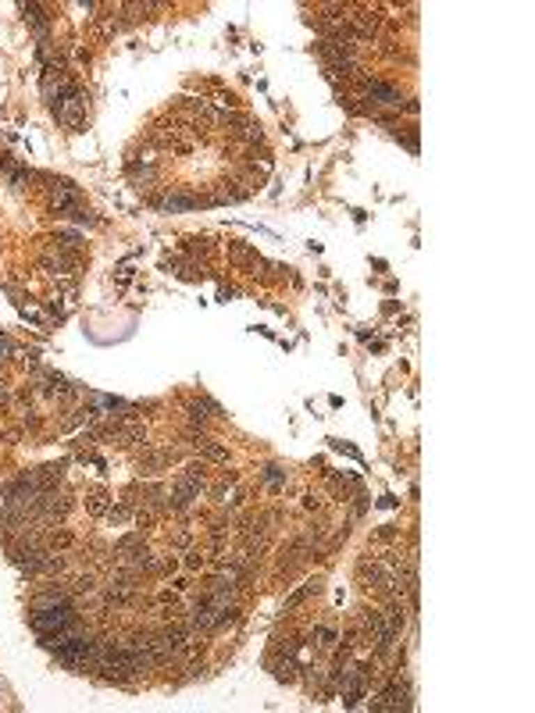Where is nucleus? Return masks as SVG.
<instances>
[{
    "mask_svg": "<svg viewBox=\"0 0 535 713\" xmlns=\"http://www.w3.org/2000/svg\"><path fill=\"white\" fill-rule=\"evenodd\" d=\"M50 203L57 207V211H79V193H75V186H72V182H57Z\"/></svg>",
    "mask_w": 535,
    "mask_h": 713,
    "instance_id": "obj_4",
    "label": "nucleus"
},
{
    "mask_svg": "<svg viewBox=\"0 0 535 713\" xmlns=\"http://www.w3.org/2000/svg\"><path fill=\"white\" fill-rule=\"evenodd\" d=\"M86 503H89V510H93V514H104V510H107V496H104V492H93Z\"/></svg>",
    "mask_w": 535,
    "mask_h": 713,
    "instance_id": "obj_7",
    "label": "nucleus"
},
{
    "mask_svg": "<svg viewBox=\"0 0 535 713\" xmlns=\"http://www.w3.org/2000/svg\"><path fill=\"white\" fill-rule=\"evenodd\" d=\"M54 111H57V118H61V122L75 132L79 125H82V118H86V97L79 93V89H72L68 97H61L54 104Z\"/></svg>",
    "mask_w": 535,
    "mask_h": 713,
    "instance_id": "obj_2",
    "label": "nucleus"
},
{
    "mask_svg": "<svg viewBox=\"0 0 535 713\" xmlns=\"http://www.w3.org/2000/svg\"><path fill=\"white\" fill-rule=\"evenodd\" d=\"M72 624H75V617H72L68 603H61V606H43V610L33 617V628H36L40 635H57V632L72 628Z\"/></svg>",
    "mask_w": 535,
    "mask_h": 713,
    "instance_id": "obj_1",
    "label": "nucleus"
},
{
    "mask_svg": "<svg viewBox=\"0 0 535 713\" xmlns=\"http://www.w3.org/2000/svg\"><path fill=\"white\" fill-rule=\"evenodd\" d=\"M407 696H410L407 681H393V685H389V689H385V692L378 696L375 710H396V706H410V703H407Z\"/></svg>",
    "mask_w": 535,
    "mask_h": 713,
    "instance_id": "obj_3",
    "label": "nucleus"
},
{
    "mask_svg": "<svg viewBox=\"0 0 535 713\" xmlns=\"http://www.w3.org/2000/svg\"><path fill=\"white\" fill-rule=\"evenodd\" d=\"M196 446H200V450H203L207 457H211V460H225V450H222V446H215L211 439H200Z\"/></svg>",
    "mask_w": 535,
    "mask_h": 713,
    "instance_id": "obj_6",
    "label": "nucleus"
},
{
    "mask_svg": "<svg viewBox=\"0 0 535 713\" xmlns=\"http://www.w3.org/2000/svg\"><path fill=\"white\" fill-rule=\"evenodd\" d=\"M368 97L378 100V104H400V93H396V89H393V86H385V82H378V79L368 82Z\"/></svg>",
    "mask_w": 535,
    "mask_h": 713,
    "instance_id": "obj_5",
    "label": "nucleus"
}]
</instances>
